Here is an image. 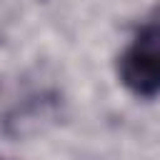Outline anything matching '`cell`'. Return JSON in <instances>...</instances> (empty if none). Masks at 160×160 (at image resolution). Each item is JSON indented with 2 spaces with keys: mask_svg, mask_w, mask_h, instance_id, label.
Instances as JSON below:
<instances>
[{
  "mask_svg": "<svg viewBox=\"0 0 160 160\" xmlns=\"http://www.w3.org/2000/svg\"><path fill=\"white\" fill-rule=\"evenodd\" d=\"M0 160H2V158H0Z\"/></svg>",
  "mask_w": 160,
  "mask_h": 160,
  "instance_id": "obj_2",
  "label": "cell"
},
{
  "mask_svg": "<svg viewBox=\"0 0 160 160\" xmlns=\"http://www.w3.org/2000/svg\"><path fill=\"white\" fill-rule=\"evenodd\" d=\"M118 80L132 98L152 100L160 95V5L118 55Z\"/></svg>",
  "mask_w": 160,
  "mask_h": 160,
  "instance_id": "obj_1",
  "label": "cell"
}]
</instances>
